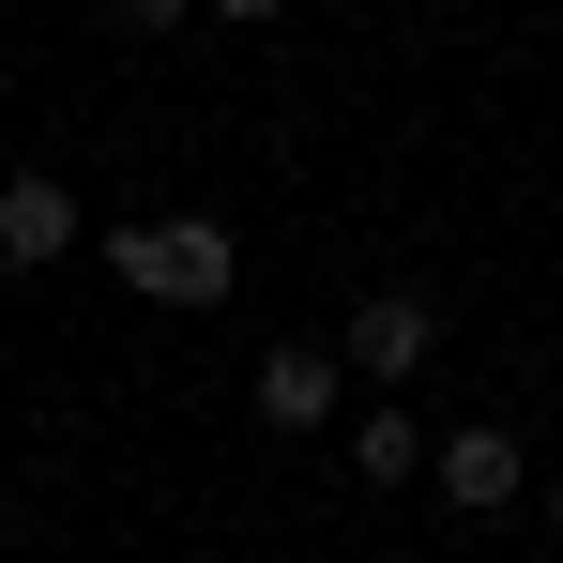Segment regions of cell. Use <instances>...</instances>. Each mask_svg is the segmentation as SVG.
<instances>
[{
  "mask_svg": "<svg viewBox=\"0 0 563 563\" xmlns=\"http://www.w3.org/2000/svg\"><path fill=\"white\" fill-rule=\"evenodd\" d=\"M107 275L137 289V305H229L244 244H229L213 213H137V229H107Z\"/></svg>",
  "mask_w": 563,
  "mask_h": 563,
  "instance_id": "1",
  "label": "cell"
},
{
  "mask_svg": "<svg viewBox=\"0 0 563 563\" xmlns=\"http://www.w3.org/2000/svg\"><path fill=\"white\" fill-rule=\"evenodd\" d=\"M427 351H442V305H427V289H366V305H351V335H335V366L380 380V396L427 366Z\"/></svg>",
  "mask_w": 563,
  "mask_h": 563,
  "instance_id": "2",
  "label": "cell"
},
{
  "mask_svg": "<svg viewBox=\"0 0 563 563\" xmlns=\"http://www.w3.org/2000/svg\"><path fill=\"white\" fill-rule=\"evenodd\" d=\"M427 472H442V503H457V518H503V503H518V487H533V472H518V442H503V427H457V442H427Z\"/></svg>",
  "mask_w": 563,
  "mask_h": 563,
  "instance_id": "3",
  "label": "cell"
},
{
  "mask_svg": "<svg viewBox=\"0 0 563 563\" xmlns=\"http://www.w3.org/2000/svg\"><path fill=\"white\" fill-rule=\"evenodd\" d=\"M0 260H15V275H46V260H77V198L46 184V168H15V184H0Z\"/></svg>",
  "mask_w": 563,
  "mask_h": 563,
  "instance_id": "4",
  "label": "cell"
},
{
  "mask_svg": "<svg viewBox=\"0 0 563 563\" xmlns=\"http://www.w3.org/2000/svg\"><path fill=\"white\" fill-rule=\"evenodd\" d=\"M335 351H260V427H320V411H335Z\"/></svg>",
  "mask_w": 563,
  "mask_h": 563,
  "instance_id": "5",
  "label": "cell"
},
{
  "mask_svg": "<svg viewBox=\"0 0 563 563\" xmlns=\"http://www.w3.org/2000/svg\"><path fill=\"white\" fill-rule=\"evenodd\" d=\"M351 472H366V487H427V427H411V411L380 396L366 427H351Z\"/></svg>",
  "mask_w": 563,
  "mask_h": 563,
  "instance_id": "6",
  "label": "cell"
},
{
  "mask_svg": "<svg viewBox=\"0 0 563 563\" xmlns=\"http://www.w3.org/2000/svg\"><path fill=\"white\" fill-rule=\"evenodd\" d=\"M107 15H122V31H184L198 0H107Z\"/></svg>",
  "mask_w": 563,
  "mask_h": 563,
  "instance_id": "7",
  "label": "cell"
},
{
  "mask_svg": "<svg viewBox=\"0 0 563 563\" xmlns=\"http://www.w3.org/2000/svg\"><path fill=\"white\" fill-rule=\"evenodd\" d=\"M198 15H244V31H275V15H289V0H198Z\"/></svg>",
  "mask_w": 563,
  "mask_h": 563,
  "instance_id": "8",
  "label": "cell"
},
{
  "mask_svg": "<svg viewBox=\"0 0 563 563\" xmlns=\"http://www.w3.org/2000/svg\"><path fill=\"white\" fill-rule=\"evenodd\" d=\"M549 518H563V472H549Z\"/></svg>",
  "mask_w": 563,
  "mask_h": 563,
  "instance_id": "9",
  "label": "cell"
}]
</instances>
